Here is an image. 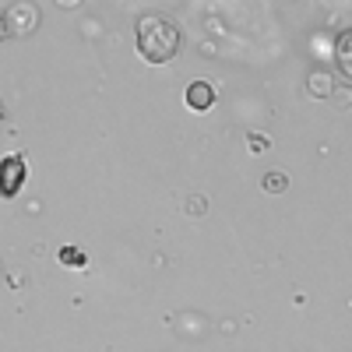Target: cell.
Returning <instances> with one entry per match:
<instances>
[{
  "label": "cell",
  "mask_w": 352,
  "mask_h": 352,
  "mask_svg": "<svg viewBox=\"0 0 352 352\" xmlns=\"http://www.w3.org/2000/svg\"><path fill=\"white\" fill-rule=\"evenodd\" d=\"M180 28H176L166 14H141L138 18V53L148 64H169L180 53Z\"/></svg>",
  "instance_id": "cell-1"
},
{
  "label": "cell",
  "mask_w": 352,
  "mask_h": 352,
  "mask_svg": "<svg viewBox=\"0 0 352 352\" xmlns=\"http://www.w3.org/2000/svg\"><path fill=\"white\" fill-rule=\"evenodd\" d=\"M25 184V159L21 155H8L0 162V194L4 197H14Z\"/></svg>",
  "instance_id": "cell-2"
},
{
  "label": "cell",
  "mask_w": 352,
  "mask_h": 352,
  "mask_svg": "<svg viewBox=\"0 0 352 352\" xmlns=\"http://www.w3.org/2000/svg\"><path fill=\"white\" fill-rule=\"evenodd\" d=\"M184 99H187V106H190L194 113H204V109L215 106V88H212V81H190Z\"/></svg>",
  "instance_id": "cell-3"
},
{
  "label": "cell",
  "mask_w": 352,
  "mask_h": 352,
  "mask_svg": "<svg viewBox=\"0 0 352 352\" xmlns=\"http://www.w3.org/2000/svg\"><path fill=\"white\" fill-rule=\"evenodd\" d=\"M307 92H310L314 99H328V96L335 92L331 74H328V71H310V78H307Z\"/></svg>",
  "instance_id": "cell-4"
},
{
  "label": "cell",
  "mask_w": 352,
  "mask_h": 352,
  "mask_svg": "<svg viewBox=\"0 0 352 352\" xmlns=\"http://www.w3.org/2000/svg\"><path fill=\"white\" fill-rule=\"evenodd\" d=\"M335 60H338L342 74L352 81V28H349V32H342V39H338V50H335Z\"/></svg>",
  "instance_id": "cell-5"
},
{
  "label": "cell",
  "mask_w": 352,
  "mask_h": 352,
  "mask_svg": "<svg viewBox=\"0 0 352 352\" xmlns=\"http://www.w3.org/2000/svg\"><path fill=\"white\" fill-rule=\"evenodd\" d=\"M85 250L81 247H60V264H67V268H85Z\"/></svg>",
  "instance_id": "cell-6"
},
{
  "label": "cell",
  "mask_w": 352,
  "mask_h": 352,
  "mask_svg": "<svg viewBox=\"0 0 352 352\" xmlns=\"http://www.w3.org/2000/svg\"><path fill=\"white\" fill-rule=\"evenodd\" d=\"M285 187H289V180L282 173H268V176H264V190H268V194H282Z\"/></svg>",
  "instance_id": "cell-7"
},
{
  "label": "cell",
  "mask_w": 352,
  "mask_h": 352,
  "mask_svg": "<svg viewBox=\"0 0 352 352\" xmlns=\"http://www.w3.org/2000/svg\"><path fill=\"white\" fill-rule=\"evenodd\" d=\"M14 32V28H11V21H8V14H0V43H4L8 36Z\"/></svg>",
  "instance_id": "cell-8"
},
{
  "label": "cell",
  "mask_w": 352,
  "mask_h": 352,
  "mask_svg": "<svg viewBox=\"0 0 352 352\" xmlns=\"http://www.w3.org/2000/svg\"><path fill=\"white\" fill-rule=\"evenodd\" d=\"M264 144H268V141H264V134H250V148H254V152H261Z\"/></svg>",
  "instance_id": "cell-9"
}]
</instances>
